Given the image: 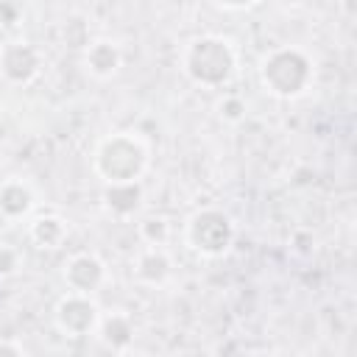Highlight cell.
<instances>
[{
  "mask_svg": "<svg viewBox=\"0 0 357 357\" xmlns=\"http://www.w3.org/2000/svg\"><path fill=\"white\" fill-rule=\"evenodd\" d=\"M184 243L195 254L218 259L234 245V220L218 206H201L184 223Z\"/></svg>",
  "mask_w": 357,
  "mask_h": 357,
  "instance_id": "cell-4",
  "label": "cell"
},
{
  "mask_svg": "<svg viewBox=\"0 0 357 357\" xmlns=\"http://www.w3.org/2000/svg\"><path fill=\"white\" fill-rule=\"evenodd\" d=\"M0 354H8V357H22L25 354V346L11 340V337H0Z\"/></svg>",
  "mask_w": 357,
  "mask_h": 357,
  "instance_id": "cell-17",
  "label": "cell"
},
{
  "mask_svg": "<svg viewBox=\"0 0 357 357\" xmlns=\"http://www.w3.org/2000/svg\"><path fill=\"white\" fill-rule=\"evenodd\" d=\"M61 279H64L67 290L92 296V293H98V290L103 287V282H106V262H103L98 254H92V251L73 254V257L64 262Z\"/></svg>",
  "mask_w": 357,
  "mask_h": 357,
  "instance_id": "cell-7",
  "label": "cell"
},
{
  "mask_svg": "<svg viewBox=\"0 0 357 357\" xmlns=\"http://www.w3.org/2000/svg\"><path fill=\"white\" fill-rule=\"evenodd\" d=\"M142 195H145L142 181H112V184H103L100 201L112 218L126 220L142 206Z\"/></svg>",
  "mask_w": 357,
  "mask_h": 357,
  "instance_id": "cell-10",
  "label": "cell"
},
{
  "mask_svg": "<svg viewBox=\"0 0 357 357\" xmlns=\"http://www.w3.org/2000/svg\"><path fill=\"white\" fill-rule=\"evenodd\" d=\"M220 8H226V11H243V8H251V6H257L259 0H215Z\"/></svg>",
  "mask_w": 357,
  "mask_h": 357,
  "instance_id": "cell-18",
  "label": "cell"
},
{
  "mask_svg": "<svg viewBox=\"0 0 357 357\" xmlns=\"http://www.w3.org/2000/svg\"><path fill=\"white\" fill-rule=\"evenodd\" d=\"M178 61H181V73L195 86L220 89L234 78L240 56L231 39L218 36V33H204L184 45Z\"/></svg>",
  "mask_w": 357,
  "mask_h": 357,
  "instance_id": "cell-1",
  "label": "cell"
},
{
  "mask_svg": "<svg viewBox=\"0 0 357 357\" xmlns=\"http://www.w3.org/2000/svg\"><path fill=\"white\" fill-rule=\"evenodd\" d=\"M173 271V259L167 254L165 245H142L131 262V273L137 282L142 284H151V287H159L167 282Z\"/></svg>",
  "mask_w": 357,
  "mask_h": 357,
  "instance_id": "cell-8",
  "label": "cell"
},
{
  "mask_svg": "<svg viewBox=\"0 0 357 357\" xmlns=\"http://www.w3.org/2000/svg\"><path fill=\"white\" fill-rule=\"evenodd\" d=\"M42 70V53L25 42V39H11L0 45V81L11 86H28Z\"/></svg>",
  "mask_w": 357,
  "mask_h": 357,
  "instance_id": "cell-6",
  "label": "cell"
},
{
  "mask_svg": "<svg viewBox=\"0 0 357 357\" xmlns=\"http://www.w3.org/2000/svg\"><path fill=\"white\" fill-rule=\"evenodd\" d=\"M137 231L145 245H165L170 240V223L165 218H145Z\"/></svg>",
  "mask_w": 357,
  "mask_h": 357,
  "instance_id": "cell-14",
  "label": "cell"
},
{
  "mask_svg": "<svg viewBox=\"0 0 357 357\" xmlns=\"http://www.w3.org/2000/svg\"><path fill=\"white\" fill-rule=\"evenodd\" d=\"M22 271V251L8 243V240H0V279H11Z\"/></svg>",
  "mask_w": 357,
  "mask_h": 357,
  "instance_id": "cell-15",
  "label": "cell"
},
{
  "mask_svg": "<svg viewBox=\"0 0 357 357\" xmlns=\"http://www.w3.org/2000/svg\"><path fill=\"white\" fill-rule=\"evenodd\" d=\"M67 237H70V223L61 215L45 212L31 218L28 223V240L42 251H59L67 243Z\"/></svg>",
  "mask_w": 357,
  "mask_h": 357,
  "instance_id": "cell-12",
  "label": "cell"
},
{
  "mask_svg": "<svg viewBox=\"0 0 357 357\" xmlns=\"http://www.w3.org/2000/svg\"><path fill=\"white\" fill-rule=\"evenodd\" d=\"M315 75L312 59L301 50V47H273L259 59V84L265 86L268 95L279 98V100H290L298 98L310 89Z\"/></svg>",
  "mask_w": 357,
  "mask_h": 357,
  "instance_id": "cell-3",
  "label": "cell"
},
{
  "mask_svg": "<svg viewBox=\"0 0 357 357\" xmlns=\"http://www.w3.org/2000/svg\"><path fill=\"white\" fill-rule=\"evenodd\" d=\"M218 114H220L226 123H243L245 114H248V103H245L240 95L226 92V95L218 100Z\"/></svg>",
  "mask_w": 357,
  "mask_h": 357,
  "instance_id": "cell-16",
  "label": "cell"
},
{
  "mask_svg": "<svg viewBox=\"0 0 357 357\" xmlns=\"http://www.w3.org/2000/svg\"><path fill=\"white\" fill-rule=\"evenodd\" d=\"M98 321H100V307L95 304L92 296H84V293L67 290L53 307V324L67 337H89V335H95Z\"/></svg>",
  "mask_w": 357,
  "mask_h": 357,
  "instance_id": "cell-5",
  "label": "cell"
},
{
  "mask_svg": "<svg viewBox=\"0 0 357 357\" xmlns=\"http://www.w3.org/2000/svg\"><path fill=\"white\" fill-rule=\"evenodd\" d=\"M36 206V192L25 178L0 181V218L3 220H25Z\"/></svg>",
  "mask_w": 357,
  "mask_h": 357,
  "instance_id": "cell-9",
  "label": "cell"
},
{
  "mask_svg": "<svg viewBox=\"0 0 357 357\" xmlns=\"http://www.w3.org/2000/svg\"><path fill=\"white\" fill-rule=\"evenodd\" d=\"M120 64H123V50H120V45L114 39H106V36L92 39L86 45V50H84V67L98 81L112 78L120 70Z\"/></svg>",
  "mask_w": 357,
  "mask_h": 357,
  "instance_id": "cell-11",
  "label": "cell"
},
{
  "mask_svg": "<svg viewBox=\"0 0 357 357\" xmlns=\"http://www.w3.org/2000/svg\"><path fill=\"white\" fill-rule=\"evenodd\" d=\"M95 335L100 337V343L106 349L126 351L131 346V340H134V321L126 312H109V315L100 312V321H98Z\"/></svg>",
  "mask_w": 357,
  "mask_h": 357,
  "instance_id": "cell-13",
  "label": "cell"
},
{
  "mask_svg": "<svg viewBox=\"0 0 357 357\" xmlns=\"http://www.w3.org/2000/svg\"><path fill=\"white\" fill-rule=\"evenodd\" d=\"M151 151L134 131L106 134L92 151V170L103 184L112 181H139L148 170Z\"/></svg>",
  "mask_w": 357,
  "mask_h": 357,
  "instance_id": "cell-2",
  "label": "cell"
}]
</instances>
